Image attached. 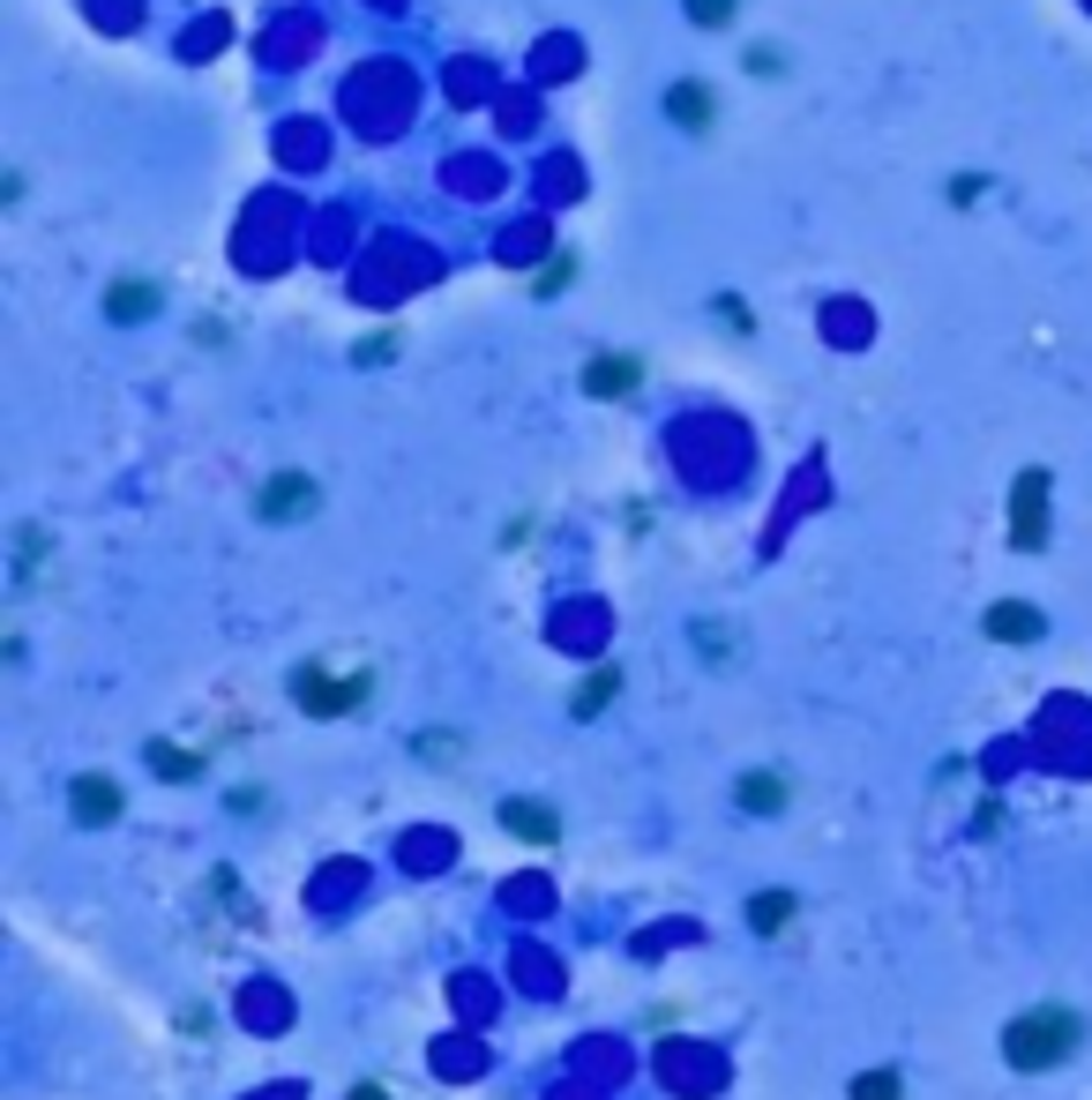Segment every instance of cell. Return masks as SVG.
Wrapping results in <instances>:
<instances>
[{"label":"cell","mask_w":1092,"mask_h":1100,"mask_svg":"<svg viewBox=\"0 0 1092 1100\" xmlns=\"http://www.w3.org/2000/svg\"><path fill=\"white\" fill-rule=\"evenodd\" d=\"M666 113H673V121H681V128H704V121H711V98H704V90H696V83H681V90H673V98H666Z\"/></svg>","instance_id":"6da1fadb"},{"label":"cell","mask_w":1092,"mask_h":1100,"mask_svg":"<svg viewBox=\"0 0 1092 1100\" xmlns=\"http://www.w3.org/2000/svg\"><path fill=\"white\" fill-rule=\"evenodd\" d=\"M689 15H696V23H726V15H734V0H689Z\"/></svg>","instance_id":"7a4b0ae2"}]
</instances>
